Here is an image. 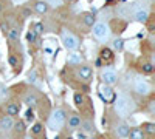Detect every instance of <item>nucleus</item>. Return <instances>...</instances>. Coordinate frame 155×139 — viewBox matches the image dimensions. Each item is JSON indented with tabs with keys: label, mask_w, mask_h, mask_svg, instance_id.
Segmentation results:
<instances>
[{
	"label": "nucleus",
	"mask_w": 155,
	"mask_h": 139,
	"mask_svg": "<svg viewBox=\"0 0 155 139\" xmlns=\"http://www.w3.org/2000/svg\"><path fill=\"white\" fill-rule=\"evenodd\" d=\"M84 23L87 25V27H92V25L95 23V16L93 14H85L84 16Z\"/></svg>",
	"instance_id": "nucleus-20"
},
{
	"label": "nucleus",
	"mask_w": 155,
	"mask_h": 139,
	"mask_svg": "<svg viewBox=\"0 0 155 139\" xmlns=\"http://www.w3.org/2000/svg\"><path fill=\"white\" fill-rule=\"evenodd\" d=\"M27 39H28V42H36V39H37V33H36L34 30L28 31V34H27Z\"/></svg>",
	"instance_id": "nucleus-23"
},
{
	"label": "nucleus",
	"mask_w": 155,
	"mask_h": 139,
	"mask_svg": "<svg viewBox=\"0 0 155 139\" xmlns=\"http://www.w3.org/2000/svg\"><path fill=\"white\" fill-rule=\"evenodd\" d=\"M14 127H16V131H17V133H23V130H25V125H23L22 121H19Z\"/></svg>",
	"instance_id": "nucleus-27"
},
{
	"label": "nucleus",
	"mask_w": 155,
	"mask_h": 139,
	"mask_svg": "<svg viewBox=\"0 0 155 139\" xmlns=\"http://www.w3.org/2000/svg\"><path fill=\"white\" fill-rule=\"evenodd\" d=\"M25 104H27L28 107H34V105H37V97H36V94H27L25 96Z\"/></svg>",
	"instance_id": "nucleus-17"
},
{
	"label": "nucleus",
	"mask_w": 155,
	"mask_h": 139,
	"mask_svg": "<svg viewBox=\"0 0 155 139\" xmlns=\"http://www.w3.org/2000/svg\"><path fill=\"white\" fill-rule=\"evenodd\" d=\"M28 81H30L31 84H36V73H34V71L28 74Z\"/></svg>",
	"instance_id": "nucleus-30"
},
{
	"label": "nucleus",
	"mask_w": 155,
	"mask_h": 139,
	"mask_svg": "<svg viewBox=\"0 0 155 139\" xmlns=\"http://www.w3.org/2000/svg\"><path fill=\"white\" fill-rule=\"evenodd\" d=\"M116 134H118L120 137H126V136L129 134V127H127L126 124L118 125V127H116Z\"/></svg>",
	"instance_id": "nucleus-16"
},
{
	"label": "nucleus",
	"mask_w": 155,
	"mask_h": 139,
	"mask_svg": "<svg viewBox=\"0 0 155 139\" xmlns=\"http://www.w3.org/2000/svg\"><path fill=\"white\" fill-rule=\"evenodd\" d=\"M44 2H51V3H61L59 0H44Z\"/></svg>",
	"instance_id": "nucleus-33"
},
{
	"label": "nucleus",
	"mask_w": 155,
	"mask_h": 139,
	"mask_svg": "<svg viewBox=\"0 0 155 139\" xmlns=\"http://www.w3.org/2000/svg\"><path fill=\"white\" fill-rule=\"evenodd\" d=\"M31 131H33L34 134H39V133L42 131V125H41V124H34L33 128H31Z\"/></svg>",
	"instance_id": "nucleus-26"
},
{
	"label": "nucleus",
	"mask_w": 155,
	"mask_h": 139,
	"mask_svg": "<svg viewBox=\"0 0 155 139\" xmlns=\"http://www.w3.org/2000/svg\"><path fill=\"white\" fill-rule=\"evenodd\" d=\"M99 56H101L102 60H107V62H112L113 60V53H112V49H109V48H102Z\"/></svg>",
	"instance_id": "nucleus-12"
},
{
	"label": "nucleus",
	"mask_w": 155,
	"mask_h": 139,
	"mask_svg": "<svg viewBox=\"0 0 155 139\" xmlns=\"http://www.w3.org/2000/svg\"><path fill=\"white\" fill-rule=\"evenodd\" d=\"M34 31H36L37 34H39V33H42V31H44V25H42L41 22L36 23V25H34Z\"/></svg>",
	"instance_id": "nucleus-29"
},
{
	"label": "nucleus",
	"mask_w": 155,
	"mask_h": 139,
	"mask_svg": "<svg viewBox=\"0 0 155 139\" xmlns=\"http://www.w3.org/2000/svg\"><path fill=\"white\" fill-rule=\"evenodd\" d=\"M64 124H65V111L61 110V108L54 110L53 113H51L50 119H48V127L51 130L58 131V130H61L64 127Z\"/></svg>",
	"instance_id": "nucleus-2"
},
{
	"label": "nucleus",
	"mask_w": 155,
	"mask_h": 139,
	"mask_svg": "<svg viewBox=\"0 0 155 139\" xmlns=\"http://www.w3.org/2000/svg\"><path fill=\"white\" fill-rule=\"evenodd\" d=\"M92 27H93V34L98 37L99 40L106 42L110 37V28H109L107 23H104V22H95Z\"/></svg>",
	"instance_id": "nucleus-3"
},
{
	"label": "nucleus",
	"mask_w": 155,
	"mask_h": 139,
	"mask_svg": "<svg viewBox=\"0 0 155 139\" xmlns=\"http://www.w3.org/2000/svg\"><path fill=\"white\" fill-rule=\"evenodd\" d=\"M152 71H153V65H152V64H144V65H143V73L150 74Z\"/></svg>",
	"instance_id": "nucleus-25"
},
{
	"label": "nucleus",
	"mask_w": 155,
	"mask_h": 139,
	"mask_svg": "<svg viewBox=\"0 0 155 139\" xmlns=\"http://www.w3.org/2000/svg\"><path fill=\"white\" fill-rule=\"evenodd\" d=\"M123 46H124V40L123 39H115L113 40V48L116 49V51H121Z\"/></svg>",
	"instance_id": "nucleus-21"
},
{
	"label": "nucleus",
	"mask_w": 155,
	"mask_h": 139,
	"mask_svg": "<svg viewBox=\"0 0 155 139\" xmlns=\"http://www.w3.org/2000/svg\"><path fill=\"white\" fill-rule=\"evenodd\" d=\"M19 111H20V107L17 104H9L6 107V113H8V116H16L19 115Z\"/></svg>",
	"instance_id": "nucleus-14"
},
{
	"label": "nucleus",
	"mask_w": 155,
	"mask_h": 139,
	"mask_svg": "<svg viewBox=\"0 0 155 139\" xmlns=\"http://www.w3.org/2000/svg\"><path fill=\"white\" fill-rule=\"evenodd\" d=\"M134 108H135L134 107V100L129 96H126V94L118 96V99H116V102H115V110H116V113H118L120 116H123V118L129 116L134 111Z\"/></svg>",
	"instance_id": "nucleus-1"
},
{
	"label": "nucleus",
	"mask_w": 155,
	"mask_h": 139,
	"mask_svg": "<svg viewBox=\"0 0 155 139\" xmlns=\"http://www.w3.org/2000/svg\"><path fill=\"white\" fill-rule=\"evenodd\" d=\"M134 87H135V91L138 94H143V96L149 94V91H150V85L146 81H143V79H137Z\"/></svg>",
	"instance_id": "nucleus-6"
},
{
	"label": "nucleus",
	"mask_w": 155,
	"mask_h": 139,
	"mask_svg": "<svg viewBox=\"0 0 155 139\" xmlns=\"http://www.w3.org/2000/svg\"><path fill=\"white\" fill-rule=\"evenodd\" d=\"M0 127H2L3 130H11L12 127H14V122H12L11 116H6L5 119L0 121Z\"/></svg>",
	"instance_id": "nucleus-11"
},
{
	"label": "nucleus",
	"mask_w": 155,
	"mask_h": 139,
	"mask_svg": "<svg viewBox=\"0 0 155 139\" xmlns=\"http://www.w3.org/2000/svg\"><path fill=\"white\" fill-rule=\"evenodd\" d=\"M144 131L149 133V134H153L155 133V125L153 124H144Z\"/></svg>",
	"instance_id": "nucleus-24"
},
{
	"label": "nucleus",
	"mask_w": 155,
	"mask_h": 139,
	"mask_svg": "<svg viewBox=\"0 0 155 139\" xmlns=\"http://www.w3.org/2000/svg\"><path fill=\"white\" fill-rule=\"evenodd\" d=\"M127 136H130V139H144V133H143V130H140V128L129 130Z\"/></svg>",
	"instance_id": "nucleus-13"
},
{
	"label": "nucleus",
	"mask_w": 155,
	"mask_h": 139,
	"mask_svg": "<svg viewBox=\"0 0 155 139\" xmlns=\"http://www.w3.org/2000/svg\"><path fill=\"white\" fill-rule=\"evenodd\" d=\"M8 36H9V39H11V40L17 42V40H19V36H20V33H19V30H17V28H11V30L8 31Z\"/></svg>",
	"instance_id": "nucleus-18"
},
{
	"label": "nucleus",
	"mask_w": 155,
	"mask_h": 139,
	"mask_svg": "<svg viewBox=\"0 0 155 139\" xmlns=\"http://www.w3.org/2000/svg\"><path fill=\"white\" fill-rule=\"evenodd\" d=\"M36 11L39 12V14H45V12L48 11V2H44V0H39V2L34 5Z\"/></svg>",
	"instance_id": "nucleus-10"
},
{
	"label": "nucleus",
	"mask_w": 155,
	"mask_h": 139,
	"mask_svg": "<svg viewBox=\"0 0 155 139\" xmlns=\"http://www.w3.org/2000/svg\"><path fill=\"white\" fill-rule=\"evenodd\" d=\"M25 116H27V121H30V122H31V121L34 119V113H33V110H31V108H28V110H27V113H25Z\"/></svg>",
	"instance_id": "nucleus-28"
},
{
	"label": "nucleus",
	"mask_w": 155,
	"mask_h": 139,
	"mask_svg": "<svg viewBox=\"0 0 155 139\" xmlns=\"http://www.w3.org/2000/svg\"><path fill=\"white\" fill-rule=\"evenodd\" d=\"M68 64H70V65L81 64V56H79V54H71V56L68 57Z\"/></svg>",
	"instance_id": "nucleus-19"
},
{
	"label": "nucleus",
	"mask_w": 155,
	"mask_h": 139,
	"mask_svg": "<svg viewBox=\"0 0 155 139\" xmlns=\"http://www.w3.org/2000/svg\"><path fill=\"white\" fill-rule=\"evenodd\" d=\"M67 139H71V137H67Z\"/></svg>",
	"instance_id": "nucleus-35"
},
{
	"label": "nucleus",
	"mask_w": 155,
	"mask_h": 139,
	"mask_svg": "<svg viewBox=\"0 0 155 139\" xmlns=\"http://www.w3.org/2000/svg\"><path fill=\"white\" fill-rule=\"evenodd\" d=\"M134 6H135V3H132V6H129V11H130ZM120 14H126V9H120Z\"/></svg>",
	"instance_id": "nucleus-32"
},
{
	"label": "nucleus",
	"mask_w": 155,
	"mask_h": 139,
	"mask_svg": "<svg viewBox=\"0 0 155 139\" xmlns=\"http://www.w3.org/2000/svg\"><path fill=\"white\" fill-rule=\"evenodd\" d=\"M101 77H102V81H104L106 85H113V84H116V81H118V76H116V73H115L113 70H110V68H107V70L102 71Z\"/></svg>",
	"instance_id": "nucleus-5"
},
{
	"label": "nucleus",
	"mask_w": 155,
	"mask_h": 139,
	"mask_svg": "<svg viewBox=\"0 0 155 139\" xmlns=\"http://www.w3.org/2000/svg\"><path fill=\"white\" fill-rule=\"evenodd\" d=\"M101 94L106 100L107 99H113V90L110 88V85H102L101 87Z\"/></svg>",
	"instance_id": "nucleus-9"
},
{
	"label": "nucleus",
	"mask_w": 155,
	"mask_h": 139,
	"mask_svg": "<svg viewBox=\"0 0 155 139\" xmlns=\"http://www.w3.org/2000/svg\"><path fill=\"white\" fill-rule=\"evenodd\" d=\"M134 19H135V22L146 23V22H147V19H149V12H147L146 9H138V11H135Z\"/></svg>",
	"instance_id": "nucleus-7"
},
{
	"label": "nucleus",
	"mask_w": 155,
	"mask_h": 139,
	"mask_svg": "<svg viewBox=\"0 0 155 139\" xmlns=\"http://www.w3.org/2000/svg\"><path fill=\"white\" fill-rule=\"evenodd\" d=\"M9 64H11L12 67H17V60H16V57H12V56H11V57H9Z\"/></svg>",
	"instance_id": "nucleus-31"
},
{
	"label": "nucleus",
	"mask_w": 155,
	"mask_h": 139,
	"mask_svg": "<svg viewBox=\"0 0 155 139\" xmlns=\"http://www.w3.org/2000/svg\"><path fill=\"white\" fill-rule=\"evenodd\" d=\"M92 74H93V71H92L90 67H81L79 73H78V76H79L81 79H84V81L90 79V77H92Z\"/></svg>",
	"instance_id": "nucleus-8"
},
{
	"label": "nucleus",
	"mask_w": 155,
	"mask_h": 139,
	"mask_svg": "<svg viewBox=\"0 0 155 139\" xmlns=\"http://www.w3.org/2000/svg\"><path fill=\"white\" fill-rule=\"evenodd\" d=\"M73 99H74V104H76L78 107H81V105L84 104V96L79 94V93H76V94L73 96Z\"/></svg>",
	"instance_id": "nucleus-22"
},
{
	"label": "nucleus",
	"mask_w": 155,
	"mask_h": 139,
	"mask_svg": "<svg viewBox=\"0 0 155 139\" xmlns=\"http://www.w3.org/2000/svg\"><path fill=\"white\" fill-rule=\"evenodd\" d=\"M62 43L67 49H76L78 46H79V40H78L73 34H70L67 31L62 33Z\"/></svg>",
	"instance_id": "nucleus-4"
},
{
	"label": "nucleus",
	"mask_w": 155,
	"mask_h": 139,
	"mask_svg": "<svg viewBox=\"0 0 155 139\" xmlns=\"http://www.w3.org/2000/svg\"><path fill=\"white\" fill-rule=\"evenodd\" d=\"M79 125H81V119H79V116L73 115V116L68 118V127H70V128H78Z\"/></svg>",
	"instance_id": "nucleus-15"
},
{
	"label": "nucleus",
	"mask_w": 155,
	"mask_h": 139,
	"mask_svg": "<svg viewBox=\"0 0 155 139\" xmlns=\"http://www.w3.org/2000/svg\"><path fill=\"white\" fill-rule=\"evenodd\" d=\"M67 2H73V0H67Z\"/></svg>",
	"instance_id": "nucleus-34"
}]
</instances>
